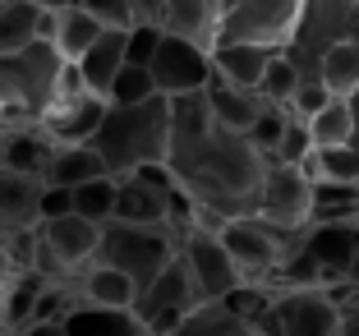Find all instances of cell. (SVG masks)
I'll return each instance as SVG.
<instances>
[{
  "mask_svg": "<svg viewBox=\"0 0 359 336\" xmlns=\"http://www.w3.org/2000/svg\"><path fill=\"white\" fill-rule=\"evenodd\" d=\"M166 161L175 170L180 189L194 194V203L222 212V217L258 212L267 157L254 147L249 134H235V129L217 125L203 93L170 97Z\"/></svg>",
  "mask_w": 359,
  "mask_h": 336,
  "instance_id": "6da1fadb",
  "label": "cell"
},
{
  "mask_svg": "<svg viewBox=\"0 0 359 336\" xmlns=\"http://www.w3.org/2000/svg\"><path fill=\"white\" fill-rule=\"evenodd\" d=\"M170 143V97L152 93L143 102H106V116L93 134L111 175H129L152 157H166Z\"/></svg>",
  "mask_w": 359,
  "mask_h": 336,
  "instance_id": "7a4b0ae2",
  "label": "cell"
},
{
  "mask_svg": "<svg viewBox=\"0 0 359 336\" xmlns=\"http://www.w3.org/2000/svg\"><path fill=\"white\" fill-rule=\"evenodd\" d=\"M60 69L65 55L46 37H32L14 51H0V125L42 120V111L55 102Z\"/></svg>",
  "mask_w": 359,
  "mask_h": 336,
  "instance_id": "3957f363",
  "label": "cell"
},
{
  "mask_svg": "<svg viewBox=\"0 0 359 336\" xmlns=\"http://www.w3.org/2000/svg\"><path fill=\"white\" fill-rule=\"evenodd\" d=\"M359 37V0H304L285 55L295 60L299 79H318V60L332 42Z\"/></svg>",
  "mask_w": 359,
  "mask_h": 336,
  "instance_id": "277c9868",
  "label": "cell"
},
{
  "mask_svg": "<svg viewBox=\"0 0 359 336\" xmlns=\"http://www.w3.org/2000/svg\"><path fill=\"white\" fill-rule=\"evenodd\" d=\"M170 253H175V240L166 235V226H143V221H120L106 217L102 221V240H97V263H111L120 272H129L138 285L152 281L161 272Z\"/></svg>",
  "mask_w": 359,
  "mask_h": 336,
  "instance_id": "5b68a950",
  "label": "cell"
},
{
  "mask_svg": "<svg viewBox=\"0 0 359 336\" xmlns=\"http://www.w3.org/2000/svg\"><path fill=\"white\" fill-rule=\"evenodd\" d=\"M295 240L299 231H285V226L267 221L263 212H240V217H226L222 226V244L231 249V258L240 263V272L249 281H267Z\"/></svg>",
  "mask_w": 359,
  "mask_h": 336,
  "instance_id": "8992f818",
  "label": "cell"
},
{
  "mask_svg": "<svg viewBox=\"0 0 359 336\" xmlns=\"http://www.w3.org/2000/svg\"><path fill=\"white\" fill-rule=\"evenodd\" d=\"M267 336H341V304L332 285H285L272 300Z\"/></svg>",
  "mask_w": 359,
  "mask_h": 336,
  "instance_id": "52a82bcc",
  "label": "cell"
},
{
  "mask_svg": "<svg viewBox=\"0 0 359 336\" xmlns=\"http://www.w3.org/2000/svg\"><path fill=\"white\" fill-rule=\"evenodd\" d=\"M304 0H240L222 19L217 42H263V46H285Z\"/></svg>",
  "mask_w": 359,
  "mask_h": 336,
  "instance_id": "ba28073f",
  "label": "cell"
},
{
  "mask_svg": "<svg viewBox=\"0 0 359 336\" xmlns=\"http://www.w3.org/2000/svg\"><path fill=\"white\" fill-rule=\"evenodd\" d=\"M148 69H152L157 93H166V97L203 93L208 79H212V51H208V46H198V42H184V37H175V32L161 28V42H157V51H152Z\"/></svg>",
  "mask_w": 359,
  "mask_h": 336,
  "instance_id": "9c48e42d",
  "label": "cell"
},
{
  "mask_svg": "<svg viewBox=\"0 0 359 336\" xmlns=\"http://www.w3.org/2000/svg\"><path fill=\"white\" fill-rule=\"evenodd\" d=\"M309 180L304 166L295 161H281V157H267V170H263V194H258V212L285 231H304L309 226Z\"/></svg>",
  "mask_w": 359,
  "mask_h": 336,
  "instance_id": "30bf717a",
  "label": "cell"
},
{
  "mask_svg": "<svg viewBox=\"0 0 359 336\" xmlns=\"http://www.w3.org/2000/svg\"><path fill=\"white\" fill-rule=\"evenodd\" d=\"M180 253H184V263H189L194 285H198L203 300H222V295H231L240 281H249V276L240 272V263L231 258V249L222 244V231L194 226V231L184 235V244H180Z\"/></svg>",
  "mask_w": 359,
  "mask_h": 336,
  "instance_id": "8fae6325",
  "label": "cell"
},
{
  "mask_svg": "<svg viewBox=\"0 0 359 336\" xmlns=\"http://www.w3.org/2000/svg\"><path fill=\"white\" fill-rule=\"evenodd\" d=\"M198 300H203V295H198V285H194V272H189V263H184V253L175 249L166 263H161V272L152 276V281L138 285L134 314H138V323L148 327L157 314H189Z\"/></svg>",
  "mask_w": 359,
  "mask_h": 336,
  "instance_id": "7c38bea8",
  "label": "cell"
},
{
  "mask_svg": "<svg viewBox=\"0 0 359 336\" xmlns=\"http://www.w3.org/2000/svg\"><path fill=\"white\" fill-rule=\"evenodd\" d=\"M299 249L313 258L323 285L346 281L350 263H355V249H359V221H309L299 231Z\"/></svg>",
  "mask_w": 359,
  "mask_h": 336,
  "instance_id": "4fadbf2b",
  "label": "cell"
},
{
  "mask_svg": "<svg viewBox=\"0 0 359 336\" xmlns=\"http://www.w3.org/2000/svg\"><path fill=\"white\" fill-rule=\"evenodd\" d=\"M37 235L42 244L55 253V263L69 276H79L97 253V240H102V221L83 217V212H65V217H46L37 221Z\"/></svg>",
  "mask_w": 359,
  "mask_h": 336,
  "instance_id": "5bb4252c",
  "label": "cell"
},
{
  "mask_svg": "<svg viewBox=\"0 0 359 336\" xmlns=\"http://www.w3.org/2000/svg\"><path fill=\"white\" fill-rule=\"evenodd\" d=\"M106 116V97L102 93H74L60 97L42 111V129L55 138V143H93L97 125Z\"/></svg>",
  "mask_w": 359,
  "mask_h": 336,
  "instance_id": "9a60e30c",
  "label": "cell"
},
{
  "mask_svg": "<svg viewBox=\"0 0 359 336\" xmlns=\"http://www.w3.org/2000/svg\"><path fill=\"white\" fill-rule=\"evenodd\" d=\"M203 97H208L212 120H217V125H226V129H235V134H249V129H254V120L263 116L267 106H272L263 93H258V88L231 83V79H222V74H212V79H208Z\"/></svg>",
  "mask_w": 359,
  "mask_h": 336,
  "instance_id": "2e32d148",
  "label": "cell"
},
{
  "mask_svg": "<svg viewBox=\"0 0 359 336\" xmlns=\"http://www.w3.org/2000/svg\"><path fill=\"white\" fill-rule=\"evenodd\" d=\"M222 19H226L222 0H166V19H161V28L212 51L217 37H222Z\"/></svg>",
  "mask_w": 359,
  "mask_h": 336,
  "instance_id": "e0dca14e",
  "label": "cell"
},
{
  "mask_svg": "<svg viewBox=\"0 0 359 336\" xmlns=\"http://www.w3.org/2000/svg\"><path fill=\"white\" fill-rule=\"evenodd\" d=\"M51 147H55V138L42 129V120H14V125H5V157H0V166L42 180Z\"/></svg>",
  "mask_w": 359,
  "mask_h": 336,
  "instance_id": "ac0fdd59",
  "label": "cell"
},
{
  "mask_svg": "<svg viewBox=\"0 0 359 336\" xmlns=\"http://www.w3.org/2000/svg\"><path fill=\"white\" fill-rule=\"evenodd\" d=\"M60 332H116V336H143V323H138L134 309L125 304H97V300H83L79 295L74 304L65 309Z\"/></svg>",
  "mask_w": 359,
  "mask_h": 336,
  "instance_id": "d6986e66",
  "label": "cell"
},
{
  "mask_svg": "<svg viewBox=\"0 0 359 336\" xmlns=\"http://www.w3.org/2000/svg\"><path fill=\"white\" fill-rule=\"evenodd\" d=\"M37 189H42V180L0 166V240H10L14 231L37 221Z\"/></svg>",
  "mask_w": 359,
  "mask_h": 336,
  "instance_id": "ffe728a7",
  "label": "cell"
},
{
  "mask_svg": "<svg viewBox=\"0 0 359 336\" xmlns=\"http://www.w3.org/2000/svg\"><path fill=\"white\" fill-rule=\"evenodd\" d=\"M106 161L93 143H55L51 157H46V170H42V184H60V189H74L83 180L102 175Z\"/></svg>",
  "mask_w": 359,
  "mask_h": 336,
  "instance_id": "44dd1931",
  "label": "cell"
},
{
  "mask_svg": "<svg viewBox=\"0 0 359 336\" xmlns=\"http://www.w3.org/2000/svg\"><path fill=\"white\" fill-rule=\"evenodd\" d=\"M272 51L276 46H263V42H217L212 46V74H222V79L244 83V88H258Z\"/></svg>",
  "mask_w": 359,
  "mask_h": 336,
  "instance_id": "7402d4cb",
  "label": "cell"
},
{
  "mask_svg": "<svg viewBox=\"0 0 359 336\" xmlns=\"http://www.w3.org/2000/svg\"><path fill=\"white\" fill-rule=\"evenodd\" d=\"M125 32L129 28H106L102 37H97V42L74 60L79 74H83V83H88V93H102L106 97V88H111L116 69L125 65Z\"/></svg>",
  "mask_w": 359,
  "mask_h": 336,
  "instance_id": "603a6c76",
  "label": "cell"
},
{
  "mask_svg": "<svg viewBox=\"0 0 359 336\" xmlns=\"http://www.w3.org/2000/svg\"><path fill=\"white\" fill-rule=\"evenodd\" d=\"M102 32H106V23L97 19V14H88L79 0H69V5H60V10H55L51 42H55V51H60L65 60H79V55H83L88 46L102 37Z\"/></svg>",
  "mask_w": 359,
  "mask_h": 336,
  "instance_id": "cb8c5ba5",
  "label": "cell"
},
{
  "mask_svg": "<svg viewBox=\"0 0 359 336\" xmlns=\"http://www.w3.org/2000/svg\"><path fill=\"white\" fill-rule=\"evenodd\" d=\"M74 285H79L83 300H97V304H125V309H134V295H138L134 276L120 272V267H111V263H97V258L74 276Z\"/></svg>",
  "mask_w": 359,
  "mask_h": 336,
  "instance_id": "d4e9b609",
  "label": "cell"
},
{
  "mask_svg": "<svg viewBox=\"0 0 359 336\" xmlns=\"http://www.w3.org/2000/svg\"><path fill=\"white\" fill-rule=\"evenodd\" d=\"M309 221H359V180L318 175L309 189Z\"/></svg>",
  "mask_w": 359,
  "mask_h": 336,
  "instance_id": "484cf974",
  "label": "cell"
},
{
  "mask_svg": "<svg viewBox=\"0 0 359 336\" xmlns=\"http://www.w3.org/2000/svg\"><path fill=\"white\" fill-rule=\"evenodd\" d=\"M111 217L120 221H143V226H161L166 221V194L143 184L138 175H120L116 184V212Z\"/></svg>",
  "mask_w": 359,
  "mask_h": 336,
  "instance_id": "4316f807",
  "label": "cell"
},
{
  "mask_svg": "<svg viewBox=\"0 0 359 336\" xmlns=\"http://www.w3.org/2000/svg\"><path fill=\"white\" fill-rule=\"evenodd\" d=\"M180 336H254V332L226 300H198L180 323Z\"/></svg>",
  "mask_w": 359,
  "mask_h": 336,
  "instance_id": "83f0119b",
  "label": "cell"
},
{
  "mask_svg": "<svg viewBox=\"0 0 359 336\" xmlns=\"http://www.w3.org/2000/svg\"><path fill=\"white\" fill-rule=\"evenodd\" d=\"M318 79L327 83L332 97H350L359 88V37H341L323 51L318 60Z\"/></svg>",
  "mask_w": 359,
  "mask_h": 336,
  "instance_id": "f1b7e54d",
  "label": "cell"
},
{
  "mask_svg": "<svg viewBox=\"0 0 359 336\" xmlns=\"http://www.w3.org/2000/svg\"><path fill=\"white\" fill-rule=\"evenodd\" d=\"M309 134H313V147L355 143V116H350L346 97H327V106H318L309 116Z\"/></svg>",
  "mask_w": 359,
  "mask_h": 336,
  "instance_id": "f546056e",
  "label": "cell"
},
{
  "mask_svg": "<svg viewBox=\"0 0 359 336\" xmlns=\"http://www.w3.org/2000/svg\"><path fill=\"white\" fill-rule=\"evenodd\" d=\"M37 19H42V5H32V0H5L0 5V51H14V46L32 42L37 37Z\"/></svg>",
  "mask_w": 359,
  "mask_h": 336,
  "instance_id": "4dcf8cb0",
  "label": "cell"
},
{
  "mask_svg": "<svg viewBox=\"0 0 359 336\" xmlns=\"http://www.w3.org/2000/svg\"><path fill=\"white\" fill-rule=\"evenodd\" d=\"M116 184H120V175H111V170L74 184V189H69L74 194V212H83V217H93V221H106L116 212Z\"/></svg>",
  "mask_w": 359,
  "mask_h": 336,
  "instance_id": "1f68e13d",
  "label": "cell"
},
{
  "mask_svg": "<svg viewBox=\"0 0 359 336\" xmlns=\"http://www.w3.org/2000/svg\"><path fill=\"white\" fill-rule=\"evenodd\" d=\"M295 83H299L295 60L285 55V46H276V51H272V60H267V69H263V79H258V93H263L267 102L285 106V102H290V93H295Z\"/></svg>",
  "mask_w": 359,
  "mask_h": 336,
  "instance_id": "d6a6232c",
  "label": "cell"
},
{
  "mask_svg": "<svg viewBox=\"0 0 359 336\" xmlns=\"http://www.w3.org/2000/svg\"><path fill=\"white\" fill-rule=\"evenodd\" d=\"M157 93V83H152V69L148 65H120L116 79H111V88H106V102H143V97Z\"/></svg>",
  "mask_w": 359,
  "mask_h": 336,
  "instance_id": "836d02e7",
  "label": "cell"
},
{
  "mask_svg": "<svg viewBox=\"0 0 359 336\" xmlns=\"http://www.w3.org/2000/svg\"><path fill=\"white\" fill-rule=\"evenodd\" d=\"M290 111V106H285ZM272 157H281V161H295V166H304L309 157H313V134H309V120L304 116H285V134H281V143H276V152Z\"/></svg>",
  "mask_w": 359,
  "mask_h": 336,
  "instance_id": "e575fe53",
  "label": "cell"
},
{
  "mask_svg": "<svg viewBox=\"0 0 359 336\" xmlns=\"http://www.w3.org/2000/svg\"><path fill=\"white\" fill-rule=\"evenodd\" d=\"M285 116H290V111L272 102V106L263 111V116L254 120V129H249V138H254V147L263 152V157H272V152H276V143H281V134H285Z\"/></svg>",
  "mask_w": 359,
  "mask_h": 336,
  "instance_id": "d590c367",
  "label": "cell"
},
{
  "mask_svg": "<svg viewBox=\"0 0 359 336\" xmlns=\"http://www.w3.org/2000/svg\"><path fill=\"white\" fill-rule=\"evenodd\" d=\"M157 42H161L157 23H129V32H125V60L129 65H148L152 51H157Z\"/></svg>",
  "mask_w": 359,
  "mask_h": 336,
  "instance_id": "8d00e7d4",
  "label": "cell"
},
{
  "mask_svg": "<svg viewBox=\"0 0 359 336\" xmlns=\"http://www.w3.org/2000/svg\"><path fill=\"white\" fill-rule=\"evenodd\" d=\"M332 295H337V304H341V336H359V285L337 281Z\"/></svg>",
  "mask_w": 359,
  "mask_h": 336,
  "instance_id": "74e56055",
  "label": "cell"
},
{
  "mask_svg": "<svg viewBox=\"0 0 359 336\" xmlns=\"http://www.w3.org/2000/svg\"><path fill=\"white\" fill-rule=\"evenodd\" d=\"M88 14L106 23V28H129L134 23V10H129V0H79Z\"/></svg>",
  "mask_w": 359,
  "mask_h": 336,
  "instance_id": "f35d334b",
  "label": "cell"
},
{
  "mask_svg": "<svg viewBox=\"0 0 359 336\" xmlns=\"http://www.w3.org/2000/svg\"><path fill=\"white\" fill-rule=\"evenodd\" d=\"M65 212H74V194L60 189V184H42V189H37V221L65 217Z\"/></svg>",
  "mask_w": 359,
  "mask_h": 336,
  "instance_id": "ab89813d",
  "label": "cell"
},
{
  "mask_svg": "<svg viewBox=\"0 0 359 336\" xmlns=\"http://www.w3.org/2000/svg\"><path fill=\"white\" fill-rule=\"evenodd\" d=\"M129 10H134V23H157L166 19V0H129Z\"/></svg>",
  "mask_w": 359,
  "mask_h": 336,
  "instance_id": "60d3db41",
  "label": "cell"
},
{
  "mask_svg": "<svg viewBox=\"0 0 359 336\" xmlns=\"http://www.w3.org/2000/svg\"><path fill=\"white\" fill-rule=\"evenodd\" d=\"M14 272H19V263H14V253H10V244L0 240V290L14 281Z\"/></svg>",
  "mask_w": 359,
  "mask_h": 336,
  "instance_id": "b9f144b4",
  "label": "cell"
},
{
  "mask_svg": "<svg viewBox=\"0 0 359 336\" xmlns=\"http://www.w3.org/2000/svg\"><path fill=\"white\" fill-rule=\"evenodd\" d=\"M346 102H350V116H355V143H359V88L346 97Z\"/></svg>",
  "mask_w": 359,
  "mask_h": 336,
  "instance_id": "7bdbcfd3",
  "label": "cell"
},
{
  "mask_svg": "<svg viewBox=\"0 0 359 336\" xmlns=\"http://www.w3.org/2000/svg\"><path fill=\"white\" fill-rule=\"evenodd\" d=\"M350 285H359V249H355V263H350V276H346Z\"/></svg>",
  "mask_w": 359,
  "mask_h": 336,
  "instance_id": "ee69618b",
  "label": "cell"
},
{
  "mask_svg": "<svg viewBox=\"0 0 359 336\" xmlns=\"http://www.w3.org/2000/svg\"><path fill=\"white\" fill-rule=\"evenodd\" d=\"M32 5H42V10H60V5H69V0H32Z\"/></svg>",
  "mask_w": 359,
  "mask_h": 336,
  "instance_id": "f6af8a7d",
  "label": "cell"
},
{
  "mask_svg": "<svg viewBox=\"0 0 359 336\" xmlns=\"http://www.w3.org/2000/svg\"><path fill=\"white\" fill-rule=\"evenodd\" d=\"M0 157H5V125H0Z\"/></svg>",
  "mask_w": 359,
  "mask_h": 336,
  "instance_id": "bcb514c9",
  "label": "cell"
},
{
  "mask_svg": "<svg viewBox=\"0 0 359 336\" xmlns=\"http://www.w3.org/2000/svg\"><path fill=\"white\" fill-rule=\"evenodd\" d=\"M231 5H240V0H222V10H231Z\"/></svg>",
  "mask_w": 359,
  "mask_h": 336,
  "instance_id": "7dc6e473",
  "label": "cell"
},
{
  "mask_svg": "<svg viewBox=\"0 0 359 336\" xmlns=\"http://www.w3.org/2000/svg\"><path fill=\"white\" fill-rule=\"evenodd\" d=\"M0 5H5V0H0Z\"/></svg>",
  "mask_w": 359,
  "mask_h": 336,
  "instance_id": "c3c4849f",
  "label": "cell"
}]
</instances>
